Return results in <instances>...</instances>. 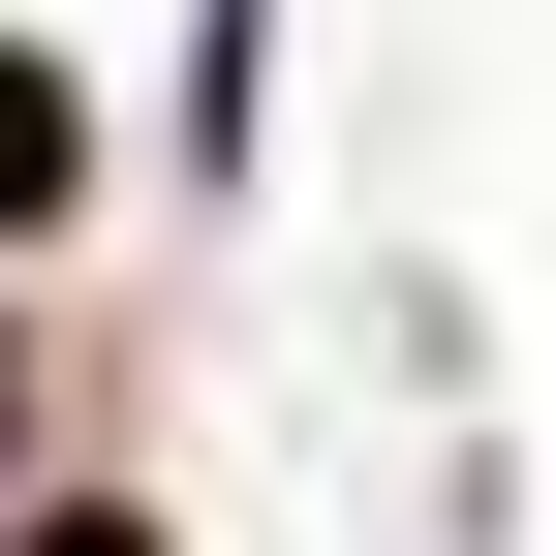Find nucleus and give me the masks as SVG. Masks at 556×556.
<instances>
[{"mask_svg": "<svg viewBox=\"0 0 556 556\" xmlns=\"http://www.w3.org/2000/svg\"><path fill=\"white\" fill-rule=\"evenodd\" d=\"M31 556H155V526H31Z\"/></svg>", "mask_w": 556, "mask_h": 556, "instance_id": "obj_2", "label": "nucleus"}, {"mask_svg": "<svg viewBox=\"0 0 556 556\" xmlns=\"http://www.w3.org/2000/svg\"><path fill=\"white\" fill-rule=\"evenodd\" d=\"M31 217H93V93H62V62L0 31V248H31Z\"/></svg>", "mask_w": 556, "mask_h": 556, "instance_id": "obj_1", "label": "nucleus"}]
</instances>
